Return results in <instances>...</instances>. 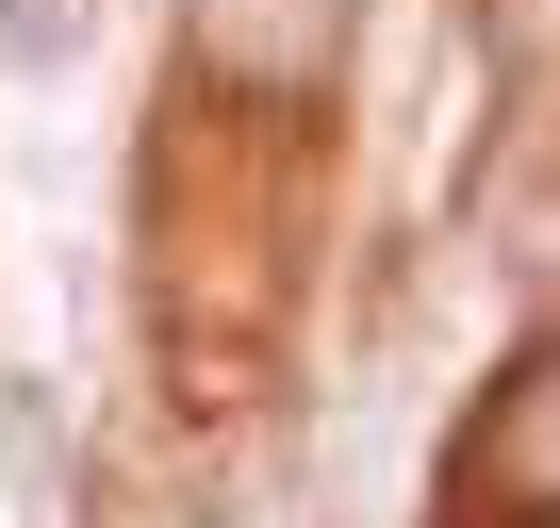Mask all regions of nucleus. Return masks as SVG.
<instances>
[{
	"mask_svg": "<svg viewBox=\"0 0 560 528\" xmlns=\"http://www.w3.org/2000/svg\"><path fill=\"white\" fill-rule=\"evenodd\" d=\"M478 479L527 495V512H560V347L494 380V413H478Z\"/></svg>",
	"mask_w": 560,
	"mask_h": 528,
	"instance_id": "1",
	"label": "nucleus"
},
{
	"mask_svg": "<svg viewBox=\"0 0 560 528\" xmlns=\"http://www.w3.org/2000/svg\"><path fill=\"white\" fill-rule=\"evenodd\" d=\"M0 50H67V0H0Z\"/></svg>",
	"mask_w": 560,
	"mask_h": 528,
	"instance_id": "2",
	"label": "nucleus"
}]
</instances>
